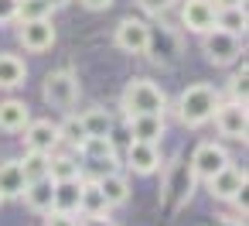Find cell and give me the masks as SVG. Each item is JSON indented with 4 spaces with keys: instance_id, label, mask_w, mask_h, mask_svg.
<instances>
[{
    "instance_id": "1",
    "label": "cell",
    "mask_w": 249,
    "mask_h": 226,
    "mask_svg": "<svg viewBox=\"0 0 249 226\" xmlns=\"http://www.w3.org/2000/svg\"><path fill=\"white\" fill-rule=\"evenodd\" d=\"M222 93L212 86V82H191L181 89V96L174 100V113H178V123L188 127V130H198L205 127L212 117H215V106H218Z\"/></svg>"
},
{
    "instance_id": "2",
    "label": "cell",
    "mask_w": 249,
    "mask_h": 226,
    "mask_svg": "<svg viewBox=\"0 0 249 226\" xmlns=\"http://www.w3.org/2000/svg\"><path fill=\"white\" fill-rule=\"evenodd\" d=\"M120 110H123V117L130 120V117H164L167 110H171V100H167V93L154 82V79H130L126 86H123V93H120Z\"/></svg>"
},
{
    "instance_id": "3",
    "label": "cell",
    "mask_w": 249,
    "mask_h": 226,
    "mask_svg": "<svg viewBox=\"0 0 249 226\" xmlns=\"http://www.w3.org/2000/svg\"><path fill=\"white\" fill-rule=\"evenodd\" d=\"M164 178H160V202H167L174 212L184 209L198 188V178L191 175V164L184 158H171L167 164H160Z\"/></svg>"
},
{
    "instance_id": "4",
    "label": "cell",
    "mask_w": 249,
    "mask_h": 226,
    "mask_svg": "<svg viewBox=\"0 0 249 226\" xmlns=\"http://www.w3.org/2000/svg\"><path fill=\"white\" fill-rule=\"evenodd\" d=\"M184 55V35L174 24H150V38H147V59L160 69L178 65Z\"/></svg>"
},
{
    "instance_id": "5",
    "label": "cell",
    "mask_w": 249,
    "mask_h": 226,
    "mask_svg": "<svg viewBox=\"0 0 249 226\" xmlns=\"http://www.w3.org/2000/svg\"><path fill=\"white\" fill-rule=\"evenodd\" d=\"M79 93H82V86H79V76L72 69H55L41 82V100L62 113H72V106L79 103Z\"/></svg>"
},
{
    "instance_id": "6",
    "label": "cell",
    "mask_w": 249,
    "mask_h": 226,
    "mask_svg": "<svg viewBox=\"0 0 249 226\" xmlns=\"http://www.w3.org/2000/svg\"><path fill=\"white\" fill-rule=\"evenodd\" d=\"M201 55H205V62H212V65H218V69L235 65V62L242 59V38L212 28L208 35H201Z\"/></svg>"
},
{
    "instance_id": "7",
    "label": "cell",
    "mask_w": 249,
    "mask_h": 226,
    "mask_svg": "<svg viewBox=\"0 0 249 226\" xmlns=\"http://www.w3.org/2000/svg\"><path fill=\"white\" fill-rule=\"evenodd\" d=\"M191 175L198 178V182H208V178H215L218 171H225L229 164H232V154L222 147V144H215V141H201L195 151H191Z\"/></svg>"
},
{
    "instance_id": "8",
    "label": "cell",
    "mask_w": 249,
    "mask_h": 226,
    "mask_svg": "<svg viewBox=\"0 0 249 226\" xmlns=\"http://www.w3.org/2000/svg\"><path fill=\"white\" fill-rule=\"evenodd\" d=\"M147 38H150V21L137 14H126L113 31V45L123 55H147Z\"/></svg>"
},
{
    "instance_id": "9",
    "label": "cell",
    "mask_w": 249,
    "mask_h": 226,
    "mask_svg": "<svg viewBox=\"0 0 249 226\" xmlns=\"http://www.w3.org/2000/svg\"><path fill=\"white\" fill-rule=\"evenodd\" d=\"M212 120H215V127H218V134H222L225 141H246V134H249V113H246L242 103L218 100Z\"/></svg>"
},
{
    "instance_id": "10",
    "label": "cell",
    "mask_w": 249,
    "mask_h": 226,
    "mask_svg": "<svg viewBox=\"0 0 249 226\" xmlns=\"http://www.w3.org/2000/svg\"><path fill=\"white\" fill-rule=\"evenodd\" d=\"M21 137H24V151H35V154H55V151L62 147L58 123H55V120H48V117L31 120V123L21 130Z\"/></svg>"
},
{
    "instance_id": "11",
    "label": "cell",
    "mask_w": 249,
    "mask_h": 226,
    "mask_svg": "<svg viewBox=\"0 0 249 226\" xmlns=\"http://www.w3.org/2000/svg\"><path fill=\"white\" fill-rule=\"evenodd\" d=\"M18 41H21L24 52H31V55H45V52L55 48L58 31H55L52 21H24V24H18Z\"/></svg>"
},
{
    "instance_id": "12",
    "label": "cell",
    "mask_w": 249,
    "mask_h": 226,
    "mask_svg": "<svg viewBox=\"0 0 249 226\" xmlns=\"http://www.w3.org/2000/svg\"><path fill=\"white\" fill-rule=\"evenodd\" d=\"M215 28V7L212 0H184L181 4V31H191V35H208Z\"/></svg>"
},
{
    "instance_id": "13",
    "label": "cell",
    "mask_w": 249,
    "mask_h": 226,
    "mask_svg": "<svg viewBox=\"0 0 249 226\" xmlns=\"http://www.w3.org/2000/svg\"><path fill=\"white\" fill-rule=\"evenodd\" d=\"M75 158H82L89 164H99L106 171H120V151L109 137H86L82 147L75 151Z\"/></svg>"
},
{
    "instance_id": "14",
    "label": "cell",
    "mask_w": 249,
    "mask_h": 226,
    "mask_svg": "<svg viewBox=\"0 0 249 226\" xmlns=\"http://www.w3.org/2000/svg\"><path fill=\"white\" fill-rule=\"evenodd\" d=\"M246 168H239V164H229L225 171H218L215 178H208L205 185H208V195L212 199H218V202H232L242 188H246Z\"/></svg>"
},
{
    "instance_id": "15",
    "label": "cell",
    "mask_w": 249,
    "mask_h": 226,
    "mask_svg": "<svg viewBox=\"0 0 249 226\" xmlns=\"http://www.w3.org/2000/svg\"><path fill=\"white\" fill-rule=\"evenodd\" d=\"M126 171H133V175H157L160 171V164H164V158H160V147H154V144H137V141H130V147H126Z\"/></svg>"
},
{
    "instance_id": "16",
    "label": "cell",
    "mask_w": 249,
    "mask_h": 226,
    "mask_svg": "<svg viewBox=\"0 0 249 226\" xmlns=\"http://www.w3.org/2000/svg\"><path fill=\"white\" fill-rule=\"evenodd\" d=\"M126 134H130V141H137V144H154V147H160V141H164V134H167V120H164V117H130V120H126Z\"/></svg>"
},
{
    "instance_id": "17",
    "label": "cell",
    "mask_w": 249,
    "mask_h": 226,
    "mask_svg": "<svg viewBox=\"0 0 249 226\" xmlns=\"http://www.w3.org/2000/svg\"><path fill=\"white\" fill-rule=\"evenodd\" d=\"M96 185H99V192H103V199H106V205H109V209L126 205V202H130V195H133L126 171H103V175H96Z\"/></svg>"
},
{
    "instance_id": "18",
    "label": "cell",
    "mask_w": 249,
    "mask_h": 226,
    "mask_svg": "<svg viewBox=\"0 0 249 226\" xmlns=\"http://www.w3.org/2000/svg\"><path fill=\"white\" fill-rule=\"evenodd\" d=\"M31 123V106L18 96L0 100V134H21Z\"/></svg>"
},
{
    "instance_id": "19",
    "label": "cell",
    "mask_w": 249,
    "mask_h": 226,
    "mask_svg": "<svg viewBox=\"0 0 249 226\" xmlns=\"http://www.w3.org/2000/svg\"><path fill=\"white\" fill-rule=\"evenodd\" d=\"M24 205L35 212V216H45L55 209V182L52 178H41V182H28V188L21 192Z\"/></svg>"
},
{
    "instance_id": "20",
    "label": "cell",
    "mask_w": 249,
    "mask_h": 226,
    "mask_svg": "<svg viewBox=\"0 0 249 226\" xmlns=\"http://www.w3.org/2000/svg\"><path fill=\"white\" fill-rule=\"evenodd\" d=\"M109 216V205L96 185V178H82V188H79V219H103Z\"/></svg>"
},
{
    "instance_id": "21",
    "label": "cell",
    "mask_w": 249,
    "mask_h": 226,
    "mask_svg": "<svg viewBox=\"0 0 249 226\" xmlns=\"http://www.w3.org/2000/svg\"><path fill=\"white\" fill-rule=\"evenodd\" d=\"M48 178L58 185V182H79V178H86L82 175V161L72 154V151H55L52 158H48Z\"/></svg>"
},
{
    "instance_id": "22",
    "label": "cell",
    "mask_w": 249,
    "mask_h": 226,
    "mask_svg": "<svg viewBox=\"0 0 249 226\" xmlns=\"http://www.w3.org/2000/svg\"><path fill=\"white\" fill-rule=\"evenodd\" d=\"M28 82V65L18 52H0V89H18Z\"/></svg>"
},
{
    "instance_id": "23",
    "label": "cell",
    "mask_w": 249,
    "mask_h": 226,
    "mask_svg": "<svg viewBox=\"0 0 249 226\" xmlns=\"http://www.w3.org/2000/svg\"><path fill=\"white\" fill-rule=\"evenodd\" d=\"M75 117H79L86 137H109V134H113V123H116L106 106H89V110H82V113H75Z\"/></svg>"
},
{
    "instance_id": "24",
    "label": "cell",
    "mask_w": 249,
    "mask_h": 226,
    "mask_svg": "<svg viewBox=\"0 0 249 226\" xmlns=\"http://www.w3.org/2000/svg\"><path fill=\"white\" fill-rule=\"evenodd\" d=\"M24 188H28V178H24L18 158H11V161L0 164V195H4V199H21Z\"/></svg>"
},
{
    "instance_id": "25",
    "label": "cell",
    "mask_w": 249,
    "mask_h": 226,
    "mask_svg": "<svg viewBox=\"0 0 249 226\" xmlns=\"http://www.w3.org/2000/svg\"><path fill=\"white\" fill-rule=\"evenodd\" d=\"M79 188H82V178L79 182H58L55 185V209L79 216Z\"/></svg>"
},
{
    "instance_id": "26",
    "label": "cell",
    "mask_w": 249,
    "mask_h": 226,
    "mask_svg": "<svg viewBox=\"0 0 249 226\" xmlns=\"http://www.w3.org/2000/svg\"><path fill=\"white\" fill-rule=\"evenodd\" d=\"M215 28L225 31V35L242 38V35H246V7H235V11H215Z\"/></svg>"
},
{
    "instance_id": "27",
    "label": "cell",
    "mask_w": 249,
    "mask_h": 226,
    "mask_svg": "<svg viewBox=\"0 0 249 226\" xmlns=\"http://www.w3.org/2000/svg\"><path fill=\"white\" fill-rule=\"evenodd\" d=\"M58 137H62V144H65L72 154L82 147V141H86V130H82V123H79V117H75V113H65V120L58 123Z\"/></svg>"
},
{
    "instance_id": "28",
    "label": "cell",
    "mask_w": 249,
    "mask_h": 226,
    "mask_svg": "<svg viewBox=\"0 0 249 226\" xmlns=\"http://www.w3.org/2000/svg\"><path fill=\"white\" fill-rule=\"evenodd\" d=\"M52 4L48 0H18V24L24 21H52Z\"/></svg>"
},
{
    "instance_id": "29",
    "label": "cell",
    "mask_w": 249,
    "mask_h": 226,
    "mask_svg": "<svg viewBox=\"0 0 249 226\" xmlns=\"http://www.w3.org/2000/svg\"><path fill=\"white\" fill-rule=\"evenodd\" d=\"M48 158H52V154L24 151V158H18V164H21V171H24L28 182H41V178H48Z\"/></svg>"
},
{
    "instance_id": "30",
    "label": "cell",
    "mask_w": 249,
    "mask_h": 226,
    "mask_svg": "<svg viewBox=\"0 0 249 226\" xmlns=\"http://www.w3.org/2000/svg\"><path fill=\"white\" fill-rule=\"evenodd\" d=\"M225 93H229V103H242L246 106V96H249V69H246V62H242V69H235L229 76Z\"/></svg>"
},
{
    "instance_id": "31",
    "label": "cell",
    "mask_w": 249,
    "mask_h": 226,
    "mask_svg": "<svg viewBox=\"0 0 249 226\" xmlns=\"http://www.w3.org/2000/svg\"><path fill=\"white\" fill-rule=\"evenodd\" d=\"M133 4H137L147 18H164V14L178 4V0H133Z\"/></svg>"
},
{
    "instance_id": "32",
    "label": "cell",
    "mask_w": 249,
    "mask_h": 226,
    "mask_svg": "<svg viewBox=\"0 0 249 226\" xmlns=\"http://www.w3.org/2000/svg\"><path fill=\"white\" fill-rule=\"evenodd\" d=\"M45 226H79V219H75L72 212H58V209H52V212H45Z\"/></svg>"
},
{
    "instance_id": "33",
    "label": "cell",
    "mask_w": 249,
    "mask_h": 226,
    "mask_svg": "<svg viewBox=\"0 0 249 226\" xmlns=\"http://www.w3.org/2000/svg\"><path fill=\"white\" fill-rule=\"evenodd\" d=\"M18 21V0H0V24Z\"/></svg>"
},
{
    "instance_id": "34",
    "label": "cell",
    "mask_w": 249,
    "mask_h": 226,
    "mask_svg": "<svg viewBox=\"0 0 249 226\" xmlns=\"http://www.w3.org/2000/svg\"><path fill=\"white\" fill-rule=\"evenodd\" d=\"M79 4H82L86 11L99 14V11H109V7H113V0H79Z\"/></svg>"
},
{
    "instance_id": "35",
    "label": "cell",
    "mask_w": 249,
    "mask_h": 226,
    "mask_svg": "<svg viewBox=\"0 0 249 226\" xmlns=\"http://www.w3.org/2000/svg\"><path fill=\"white\" fill-rule=\"evenodd\" d=\"M215 11H235V7H246V0H212Z\"/></svg>"
},
{
    "instance_id": "36",
    "label": "cell",
    "mask_w": 249,
    "mask_h": 226,
    "mask_svg": "<svg viewBox=\"0 0 249 226\" xmlns=\"http://www.w3.org/2000/svg\"><path fill=\"white\" fill-rule=\"evenodd\" d=\"M79 226H116L113 216H103V219H79Z\"/></svg>"
},
{
    "instance_id": "37",
    "label": "cell",
    "mask_w": 249,
    "mask_h": 226,
    "mask_svg": "<svg viewBox=\"0 0 249 226\" xmlns=\"http://www.w3.org/2000/svg\"><path fill=\"white\" fill-rule=\"evenodd\" d=\"M48 4H52V11H58V7H69L72 0H48Z\"/></svg>"
},
{
    "instance_id": "38",
    "label": "cell",
    "mask_w": 249,
    "mask_h": 226,
    "mask_svg": "<svg viewBox=\"0 0 249 226\" xmlns=\"http://www.w3.org/2000/svg\"><path fill=\"white\" fill-rule=\"evenodd\" d=\"M0 202H4V195H0Z\"/></svg>"
}]
</instances>
